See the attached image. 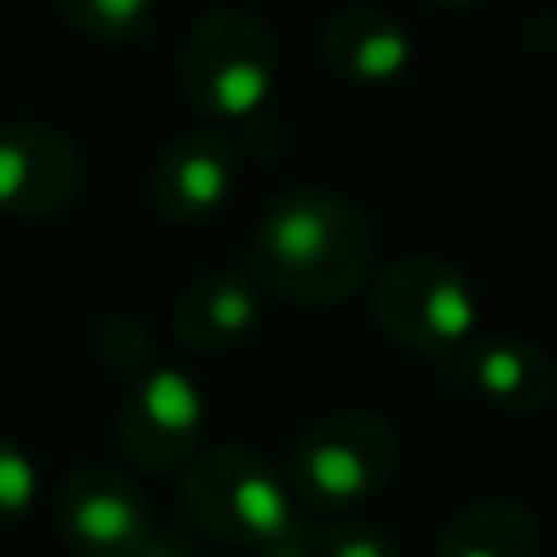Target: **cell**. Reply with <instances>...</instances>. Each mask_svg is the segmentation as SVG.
<instances>
[{
	"label": "cell",
	"instance_id": "9",
	"mask_svg": "<svg viewBox=\"0 0 557 557\" xmlns=\"http://www.w3.org/2000/svg\"><path fill=\"white\" fill-rule=\"evenodd\" d=\"M235 187V148L222 131L178 135L152 165V205L170 222L213 218Z\"/></svg>",
	"mask_w": 557,
	"mask_h": 557
},
{
	"label": "cell",
	"instance_id": "4",
	"mask_svg": "<svg viewBox=\"0 0 557 557\" xmlns=\"http://www.w3.org/2000/svg\"><path fill=\"white\" fill-rule=\"evenodd\" d=\"M396 453V431L379 413H326L292 448V487L313 509H352L392 479Z\"/></svg>",
	"mask_w": 557,
	"mask_h": 557
},
{
	"label": "cell",
	"instance_id": "7",
	"mask_svg": "<svg viewBox=\"0 0 557 557\" xmlns=\"http://www.w3.org/2000/svg\"><path fill=\"white\" fill-rule=\"evenodd\" d=\"M57 522L78 557H139L152 535L139 483L109 461H87L61 483Z\"/></svg>",
	"mask_w": 557,
	"mask_h": 557
},
{
	"label": "cell",
	"instance_id": "16",
	"mask_svg": "<svg viewBox=\"0 0 557 557\" xmlns=\"http://www.w3.org/2000/svg\"><path fill=\"white\" fill-rule=\"evenodd\" d=\"M313 557H400V548L374 522H335L318 535Z\"/></svg>",
	"mask_w": 557,
	"mask_h": 557
},
{
	"label": "cell",
	"instance_id": "17",
	"mask_svg": "<svg viewBox=\"0 0 557 557\" xmlns=\"http://www.w3.org/2000/svg\"><path fill=\"white\" fill-rule=\"evenodd\" d=\"M257 557H313V548L300 535H292V540H278L270 548H257Z\"/></svg>",
	"mask_w": 557,
	"mask_h": 557
},
{
	"label": "cell",
	"instance_id": "2",
	"mask_svg": "<svg viewBox=\"0 0 557 557\" xmlns=\"http://www.w3.org/2000/svg\"><path fill=\"white\" fill-rule=\"evenodd\" d=\"M178 505L196 531L222 544L270 548L300 535L287 483L265 457L244 444L196 453L178 479Z\"/></svg>",
	"mask_w": 557,
	"mask_h": 557
},
{
	"label": "cell",
	"instance_id": "6",
	"mask_svg": "<svg viewBox=\"0 0 557 557\" xmlns=\"http://www.w3.org/2000/svg\"><path fill=\"white\" fill-rule=\"evenodd\" d=\"M205 426V405L196 383L174 366H148L131 379L122 409H117V440L122 453L139 470H178L196 457Z\"/></svg>",
	"mask_w": 557,
	"mask_h": 557
},
{
	"label": "cell",
	"instance_id": "10",
	"mask_svg": "<svg viewBox=\"0 0 557 557\" xmlns=\"http://www.w3.org/2000/svg\"><path fill=\"white\" fill-rule=\"evenodd\" d=\"M453 379L505 413H540L557 396L553 361L513 335L479 339L453 352Z\"/></svg>",
	"mask_w": 557,
	"mask_h": 557
},
{
	"label": "cell",
	"instance_id": "12",
	"mask_svg": "<svg viewBox=\"0 0 557 557\" xmlns=\"http://www.w3.org/2000/svg\"><path fill=\"white\" fill-rule=\"evenodd\" d=\"M257 322V287L239 270H205L196 274L170 313L174 339L191 352H226Z\"/></svg>",
	"mask_w": 557,
	"mask_h": 557
},
{
	"label": "cell",
	"instance_id": "5",
	"mask_svg": "<svg viewBox=\"0 0 557 557\" xmlns=\"http://www.w3.org/2000/svg\"><path fill=\"white\" fill-rule=\"evenodd\" d=\"M370 309L396 344L440 357L461 352L479 322L470 278L440 257H400L387 265L374 283Z\"/></svg>",
	"mask_w": 557,
	"mask_h": 557
},
{
	"label": "cell",
	"instance_id": "1",
	"mask_svg": "<svg viewBox=\"0 0 557 557\" xmlns=\"http://www.w3.org/2000/svg\"><path fill=\"white\" fill-rule=\"evenodd\" d=\"M374 261V235L361 209L326 187H296L270 200L252 235L261 287L296 305L348 300Z\"/></svg>",
	"mask_w": 557,
	"mask_h": 557
},
{
	"label": "cell",
	"instance_id": "18",
	"mask_svg": "<svg viewBox=\"0 0 557 557\" xmlns=\"http://www.w3.org/2000/svg\"><path fill=\"white\" fill-rule=\"evenodd\" d=\"M431 4H440V9H470V4H479V0H431Z\"/></svg>",
	"mask_w": 557,
	"mask_h": 557
},
{
	"label": "cell",
	"instance_id": "3",
	"mask_svg": "<svg viewBox=\"0 0 557 557\" xmlns=\"http://www.w3.org/2000/svg\"><path fill=\"white\" fill-rule=\"evenodd\" d=\"M274 35L244 9H209L178 52V83L187 100L218 122L252 117L274 87Z\"/></svg>",
	"mask_w": 557,
	"mask_h": 557
},
{
	"label": "cell",
	"instance_id": "8",
	"mask_svg": "<svg viewBox=\"0 0 557 557\" xmlns=\"http://www.w3.org/2000/svg\"><path fill=\"white\" fill-rule=\"evenodd\" d=\"M83 187L74 144L39 122L0 126V213L48 218L61 213Z\"/></svg>",
	"mask_w": 557,
	"mask_h": 557
},
{
	"label": "cell",
	"instance_id": "11",
	"mask_svg": "<svg viewBox=\"0 0 557 557\" xmlns=\"http://www.w3.org/2000/svg\"><path fill=\"white\" fill-rule=\"evenodd\" d=\"M322 57L352 87H387L409 70V35L387 9L348 4L322 26Z\"/></svg>",
	"mask_w": 557,
	"mask_h": 557
},
{
	"label": "cell",
	"instance_id": "15",
	"mask_svg": "<svg viewBox=\"0 0 557 557\" xmlns=\"http://www.w3.org/2000/svg\"><path fill=\"white\" fill-rule=\"evenodd\" d=\"M39 496V470L30 453L0 435V531L17 527Z\"/></svg>",
	"mask_w": 557,
	"mask_h": 557
},
{
	"label": "cell",
	"instance_id": "13",
	"mask_svg": "<svg viewBox=\"0 0 557 557\" xmlns=\"http://www.w3.org/2000/svg\"><path fill=\"white\" fill-rule=\"evenodd\" d=\"M540 522L518 500H474L440 531L435 557H535Z\"/></svg>",
	"mask_w": 557,
	"mask_h": 557
},
{
	"label": "cell",
	"instance_id": "14",
	"mask_svg": "<svg viewBox=\"0 0 557 557\" xmlns=\"http://www.w3.org/2000/svg\"><path fill=\"white\" fill-rule=\"evenodd\" d=\"M57 9L74 30L100 44H126L152 17V0H57Z\"/></svg>",
	"mask_w": 557,
	"mask_h": 557
}]
</instances>
